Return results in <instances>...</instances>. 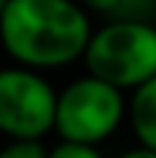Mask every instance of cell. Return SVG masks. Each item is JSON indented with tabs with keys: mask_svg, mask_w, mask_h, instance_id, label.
Segmentation results:
<instances>
[{
	"mask_svg": "<svg viewBox=\"0 0 156 158\" xmlns=\"http://www.w3.org/2000/svg\"><path fill=\"white\" fill-rule=\"evenodd\" d=\"M47 156L50 150H44L39 140H13L11 145L0 150V158H47Z\"/></svg>",
	"mask_w": 156,
	"mask_h": 158,
	"instance_id": "8992f818",
	"label": "cell"
},
{
	"mask_svg": "<svg viewBox=\"0 0 156 158\" xmlns=\"http://www.w3.org/2000/svg\"><path fill=\"white\" fill-rule=\"evenodd\" d=\"M5 5H8V0H0V13L5 10Z\"/></svg>",
	"mask_w": 156,
	"mask_h": 158,
	"instance_id": "30bf717a",
	"label": "cell"
},
{
	"mask_svg": "<svg viewBox=\"0 0 156 158\" xmlns=\"http://www.w3.org/2000/svg\"><path fill=\"white\" fill-rule=\"evenodd\" d=\"M83 60L89 75L120 91L138 88L156 78V29L141 21H112L91 34Z\"/></svg>",
	"mask_w": 156,
	"mask_h": 158,
	"instance_id": "7a4b0ae2",
	"label": "cell"
},
{
	"mask_svg": "<svg viewBox=\"0 0 156 158\" xmlns=\"http://www.w3.org/2000/svg\"><path fill=\"white\" fill-rule=\"evenodd\" d=\"M81 3H83V8H89V10H94V13H107V16H115L122 0H81Z\"/></svg>",
	"mask_w": 156,
	"mask_h": 158,
	"instance_id": "ba28073f",
	"label": "cell"
},
{
	"mask_svg": "<svg viewBox=\"0 0 156 158\" xmlns=\"http://www.w3.org/2000/svg\"><path fill=\"white\" fill-rule=\"evenodd\" d=\"M57 94L29 68L0 70V132L13 140H39L55 130Z\"/></svg>",
	"mask_w": 156,
	"mask_h": 158,
	"instance_id": "277c9868",
	"label": "cell"
},
{
	"mask_svg": "<svg viewBox=\"0 0 156 158\" xmlns=\"http://www.w3.org/2000/svg\"><path fill=\"white\" fill-rule=\"evenodd\" d=\"M130 122L143 148L156 150V78L135 88L130 101Z\"/></svg>",
	"mask_w": 156,
	"mask_h": 158,
	"instance_id": "5b68a950",
	"label": "cell"
},
{
	"mask_svg": "<svg viewBox=\"0 0 156 158\" xmlns=\"http://www.w3.org/2000/svg\"><path fill=\"white\" fill-rule=\"evenodd\" d=\"M47 158H102V153L94 145H86V143H68V140H63L60 145H55L50 150Z\"/></svg>",
	"mask_w": 156,
	"mask_h": 158,
	"instance_id": "52a82bcc",
	"label": "cell"
},
{
	"mask_svg": "<svg viewBox=\"0 0 156 158\" xmlns=\"http://www.w3.org/2000/svg\"><path fill=\"white\" fill-rule=\"evenodd\" d=\"M0 42L24 68H60L86 55L91 23L73 0H8Z\"/></svg>",
	"mask_w": 156,
	"mask_h": 158,
	"instance_id": "6da1fadb",
	"label": "cell"
},
{
	"mask_svg": "<svg viewBox=\"0 0 156 158\" xmlns=\"http://www.w3.org/2000/svg\"><path fill=\"white\" fill-rule=\"evenodd\" d=\"M120 158H156V150H148V148H135V150H128V153H122Z\"/></svg>",
	"mask_w": 156,
	"mask_h": 158,
	"instance_id": "9c48e42d",
	"label": "cell"
},
{
	"mask_svg": "<svg viewBox=\"0 0 156 158\" xmlns=\"http://www.w3.org/2000/svg\"><path fill=\"white\" fill-rule=\"evenodd\" d=\"M122 114V91L94 75H86L73 81L63 94H57L55 130L68 143L96 145L117 130Z\"/></svg>",
	"mask_w": 156,
	"mask_h": 158,
	"instance_id": "3957f363",
	"label": "cell"
}]
</instances>
